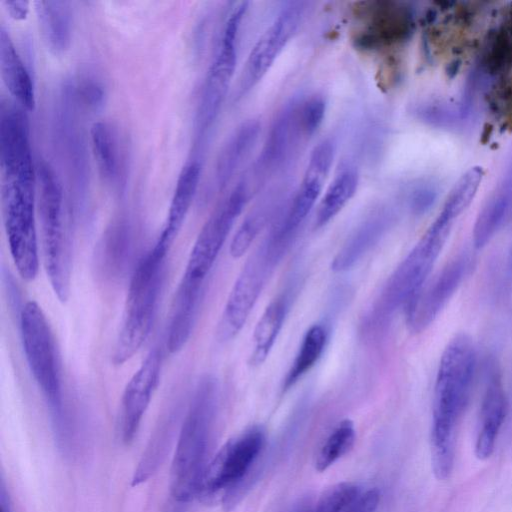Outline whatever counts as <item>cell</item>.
Segmentation results:
<instances>
[{
	"label": "cell",
	"mask_w": 512,
	"mask_h": 512,
	"mask_svg": "<svg viewBox=\"0 0 512 512\" xmlns=\"http://www.w3.org/2000/svg\"><path fill=\"white\" fill-rule=\"evenodd\" d=\"M1 500H0V503H1V512H10V508H9V504H8V499L6 497V492L4 490V487L2 485L1 487Z\"/></svg>",
	"instance_id": "cell-39"
},
{
	"label": "cell",
	"mask_w": 512,
	"mask_h": 512,
	"mask_svg": "<svg viewBox=\"0 0 512 512\" xmlns=\"http://www.w3.org/2000/svg\"><path fill=\"white\" fill-rule=\"evenodd\" d=\"M299 103H288L274 119L253 173L267 179L284 169L304 135L299 116Z\"/></svg>",
	"instance_id": "cell-16"
},
{
	"label": "cell",
	"mask_w": 512,
	"mask_h": 512,
	"mask_svg": "<svg viewBox=\"0 0 512 512\" xmlns=\"http://www.w3.org/2000/svg\"><path fill=\"white\" fill-rule=\"evenodd\" d=\"M20 333L30 371L60 417L62 385L55 339L43 310L35 301L26 302L21 309Z\"/></svg>",
	"instance_id": "cell-8"
},
{
	"label": "cell",
	"mask_w": 512,
	"mask_h": 512,
	"mask_svg": "<svg viewBox=\"0 0 512 512\" xmlns=\"http://www.w3.org/2000/svg\"><path fill=\"white\" fill-rule=\"evenodd\" d=\"M246 9V2L239 3L224 23L197 107L194 125L200 139L215 124L228 94L236 69L238 34Z\"/></svg>",
	"instance_id": "cell-7"
},
{
	"label": "cell",
	"mask_w": 512,
	"mask_h": 512,
	"mask_svg": "<svg viewBox=\"0 0 512 512\" xmlns=\"http://www.w3.org/2000/svg\"><path fill=\"white\" fill-rule=\"evenodd\" d=\"M283 256L267 239L246 261L225 303L216 328L220 342L233 339L244 327L274 266Z\"/></svg>",
	"instance_id": "cell-10"
},
{
	"label": "cell",
	"mask_w": 512,
	"mask_h": 512,
	"mask_svg": "<svg viewBox=\"0 0 512 512\" xmlns=\"http://www.w3.org/2000/svg\"><path fill=\"white\" fill-rule=\"evenodd\" d=\"M216 383L199 384L183 421L171 468V493L185 503L197 493L206 468V455L216 406Z\"/></svg>",
	"instance_id": "cell-3"
},
{
	"label": "cell",
	"mask_w": 512,
	"mask_h": 512,
	"mask_svg": "<svg viewBox=\"0 0 512 512\" xmlns=\"http://www.w3.org/2000/svg\"><path fill=\"white\" fill-rule=\"evenodd\" d=\"M363 489L354 482H340L319 497L314 512H356Z\"/></svg>",
	"instance_id": "cell-31"
},
{
	"label": "cell",
	"mask_w": 512,
	"mask_h": 512,
	"mask_svg": "<svg viewBox=\"0 0 512 512\" xmlns=\"http://www.w3.org/2000/svg\"><path fill=\"white\" fill-rule=\"evenodd\" d=\"M326 104L321 96L314 95L299 103V116L305 137L312 136L323 123Z\"/></svg>",
	"instance_id": "cell-34"
},
{
	"label": "cell",
	"mask_w": 512,
	"mask_h": 512,
	"mask_svg": "<svg viewBox=\"0 0 512 512\" xmlns=\"http://www.w3.org/2000/svg\"><path fill=\"white\" fill-rule=\"evenodd\" d=\"M483 178L481 167H472L465 172L449 193L442 208L456 218L470 205Z\"/></svg>",
	"instance_id": "cell-32"
},
{
	"label": "cell",
	"mask_w": 512,
	"mask_h": 512,
	"mask_svg": "<svg viewBox=\"0 0 512 512\" xmlns=\"http://www.w3.org/2000/svg\"><path fill=\"white\" fill-rule=\"evenodd\" d=\"M476 368L471 339L460 334L444 349L437 371L431 428V463L439 480L449 478L454 466L455 436L468 404Z\"/></svg>",
	"instance_id": "cell-1"
},
{
	"label": "cell",
	"mask_w": 512,
	"mask_h": 512,
	"mask_svg": "<svg viewBox=\"0 0 512 512\" xmlns=\"http://www.w3.org/2000/svg\"><path fill=\"white\" fill-rule=\"evenodd\" d=\"M508 412V399L500 370L494 361L487 368L486 386L481 401L479 429L475 441L478 459L489 458Z\"/></svg>",
	"instance_id": "cell-18"
},
{
	"label": "cell",
	"mask_w": 512,
	"mask_h": 512,
	"mask_svg": "<svg viewBox=\"0 0 512 512\" xmlns=\"http://www.w3.org/2000/svg\"><path fill=\"white\" fill-rule=\"evenodd\" d=\"M437 192L433 185L423 184L415 187L409 196V205L414 213L421 214L428 210L435 201Z\"/></svg>",
	"instance_id": "cell-35"
},
{
	"label": "cell",
	"mask_w": 512,
	"mask_h": 512,
	"mask_svg": "<svg viewBox=\"0 0 512 512\" xmlns=\"http://www.w3.org/2000/svg\"><path fill=\"white\" fill-rule=\"evenodd\" d=\"M179 504L180 502H178L177 506H173L172 508H170L168 512H183L178 506Z\"/></svg>",
	"instance_id": "cell-40"
},
{
	"label": "cell",
	"mask_w": 512,
	"mask_h": 512,
	"mask_svg": "<svg viewBox=\"0 0 512 512\" xmlns=\"http://www.w3.org/2000/svg\"><path fill=\"white\" fill-rule=\"evenodd\" d=\"M380 501V493L377 488H370L362 492L356 512H375Z\"/></svg>",
	"instance_id": "cell-37"
},
{
	"label": "cell",
	"mask_w": 512,
	"mask_h": 512,
	"mask_svg": "<svg viewBox=\"0 0 512 512\" xmlns=\"http://www.w3.org/2000/svg\"><path fill=\"white\" fill-rule=\"evenodd\" d=\"M201 176V165L197 161L187 163L181 170L165 225L153 247L166 256L176 239L196 195Z\"/></svg>",
	"instance_id": "cell-19"
},
{
	"label": "cell",
	"mask_w": 512,
	"mask_h": 512,
	"mask_svg": "<svg viewBox=\"0 0 512 512\" xmlns=\"http://www.w3.org/2000/svg\"><path fill=\"white\" fill-rule=\"evenodd\" d=\"M356 439L354 424L349 419L340 421L320 446L315 456V469L323 472L346 455Z\"/></svg>",
	"instance_id": "cell-30"
},
{
	"label": "cell",
	"mask_w": 512,
	"mask_h": 512,
	"mask_svg": "<svg viewBox=\"0 0 512 512\" xmlns=\"http://www.w3.org/2000/svg\"><path fill=\"white\" fill-rule=\"evenodd\" d=\"M328 332L324 325L313 324L305 332L298 352L283 380L284 391L292 388L322 356L327 344Z\"/></svg>",
	"instance_id": "cell-29"
},
{
	"label": "cell",
	"mask_w": 512,
	"mask_h": 512,
	"mask_svg": "<svg viewBox=\"0 0 512 512\" xmlns=\"http://www.w3.org/2000/svg\"><path fill=\"white\" fill-rule=\"evenodd\" d=\"M0 69L3 82L14 102L26 111H32L36 104L32 78L3 26L0 30Z\"/></svg>",
	"instance_id": "cell-22"
},
{
	"label": "cell",
	"mask_w": 512,
	"mask_h": 512,
	"mask_svg": "<svg viewBox=\"0 0 512 512\" xmlns=\"http://www.w3.org/2000/svg\"><path fill=\"white\" fill-rule=\"evenodd\" d=\"M359 184L355 169L339 171L321 197L315 216V228H321L333 220L354 197Z\"/></svg>",
	"instance_id": "cell-28"
},
{
	"label": "cell",
	"mask_w": 512,
	"mask_h": 512,
	"mask_svg": "<svg viewBox=\"0 0 512 512\" xmlns=\"http://www.w3.org/2000/svg\"><path fill=\"white\" fill-rule=\"evenodd\" d=\"M304 13V2H289L281 8L252 47L239 77L235 99L245 97L265 77L297 33Z\"/></svg>",
	"instance_id": "cell-13"
},
{
	"label": "cell",
	"mask_w": 512,
	"mask_h": 512,
	"mask_svg": "<svg viewBox=\"0 0 512 512\" xmlns=\"http://www.w3.org/2000/svg\"><path fill=\"white\" fill-rule=\"evenodd\" d=\"M456 218L446 210L440 213L402 260L385 285L379 309L384 316L406 309L412 298L428 280Z\"/></svg>",
	"instance_id": "cell-6"
},
{
	"label": "cell",
	"mask_w": 512,
	"mask_h": 512,
	"mask_svg": "<svg viewBox=\"0 0 512 512\" xmlns=\"http://www.w3.org/2000/svg\"><path fill=\"white\" fill-rule=\"evenodd\" d=\"M512 220V167L480 210L473 229L474 246L484 247Z\"/></svg>",
	"instance_id": "cell-23"
},
{
	"label": "cell",
	"mask_w": 512,
	"mask_h": 512,
	"mask_svg": "<svg viewBox=\"0 0 512 512\" xmlns=\"http://www.w3.org/2000/svg\"><path fill=\"white\" fill-rule=\"evenodd\" d=\"M334 156L335 145L330 139L322 140L312 150L297 190L283 216L269 234L283 249L288 248L299 227L320 199Z\"/></svg>",
	"instance_id": "cell-12"
},
{
	"label": "cell",
	"mask_w": 512,
	"mask_h": 512,
	"mask_svg": "<svg viewBox=\"0 0 512 512\" xmlns=\"http://www.w3.org/2000/svg\"><path fill=\"white\" fill-rule=\"evenodd\" d=\"M165 256L153 248L139 261L131 277L113 362L130 360L150 334L160 293Z\"/></svg>",
	"instance_id": "cell-5"
},
{
	"label": "cell",
	"mask_w": 512,
	"mask_h": 512,
	"mask_svg": "<svg viewBox=\"0 0 512 512\" xmlns=\"http://www.w3.org/2000/svg\"><path fill=\"white\" fill-rule=\"evenodd\" d=\"M249 197V185L242 180L219 202L196 238L183 277L205 281Z\"/></svg>",
	"instance_id": "cell-11"
},
{
	"label": "cell",
	"mask_w": 512,
	"mask_h": 512,
	"mask_svg": "<svg viewBox=\"0 0 512 512\" xmlns=\"http://www.w3.org/2000/svg\"><path fill=\"white\" fill-rule=\"evenodd\" d=\"M36 177L44 266L55 295L65 302L70 294L72 248L63 189L54 169L45 161L37 163Z\"/></svg>",
	"instance_id": "cell-4"
},
{
	"label": "cell",
	"mask_w": 512,
	"mask_h": 512,
	"mask_svg": "<svg viewBox=\"0 0 512 512\" xmlns=\"http://www.w3.org/2000/svg\"><path fill=\"white\" fill-rule=\"evenodd\" d=\"M264 444L265 433L257 426L229 440L207 464L197 494L208 500L222 493L223 504L231 505Z\"/></svg>",
	"instance_id": "cell-9"
},
{
	"label": "cell",
	"mask_w": 512,
	"mask_h": 512,
	"mask_svg": "<svg viewBox=\"0 0 512 512\" xmlns=\"http://www.w3.org/2000/svg\"><path fill=\"white\" fill-rule=\"evenodd\" d=\"M289 308V296H277L264 310L253 334V351L249 363L259 366L265 362L282 329Z\"/></svg>",
	"instance_id": "cell-27"
},
{
	"label": "cell",
	"mask_w": 512,
	"mask_h": 512,
	"mask_svg": "<svg viewBox=\"0 0 512 512\" xmlns=\"http://www.w3.org/2000/svg\"><path fill=\"white\" fill-rule=\"evenodd\" d=\"M5 8L8 14L15 20H24L29 12V2L28 1H5Z\"/></svg>",
	"instance_id": "cell-38"
},
{
	"label": "cell",
	"mask_w": 512,
	"mask_h": 512,
	"mask_svg": "<svg viewBox=\"0 0 512 512\" xmlns=\"http://www.w3.org/2000/svg\"><path fill=\"white\" fill-rule=\"evenodd\" d=\"M361 26L356 41L370 48L384 47L409 38L414 27L410 7L393 1L365 2L360 9Z\"/></svg>",
	"instance_id": "cell-15"
},
{
	"label": "cell",
	"mask_w": 512,
	"mask_h": 512,
	"mask_svg": "<svg viewBox=\"0 0 512 512\" xmlns=\"http://www.w3.org/2000/svg\"><path fill=\"white\" fill-rule=\"evenodd\" d=\"M39 31L53 54H63L69 47L72 33V11L64 1H35Z\"/></svg>",
	"instance_id": "cell-25"
},
{
	"label": "cell",
	"mask_w": 512,
	"mask_h": 512,
	"mask_svg": "<svg viewBox=\"0 0 512 512\" xmlns=\"http://www.w3.org/2000/svg\"><path fill=\"white\" fill-rule=\"evenodd\" d=\"M78 88L79 96L85 104L97 107L102 103L104 91L97 83L84 82Z\"/></svg>",
	"instance_id": "cell-36"
},
{
	"label": "cell",
	"mask_w": 512,
	"mask_h": 512,
	"mask_svg": "<svg viewBox=\"0 0 512 512\" xmlns=\"http://www.w3.org/2000/svg\"><path fill=\"white\" fill-rule=\"evenodd\" d=\"M260 134L257 120L240 124L223 144L215 163L214 186L221 192L250 156Z\"/></svg>",
	"instance_id": "cell-21"
},
{
	"label": "cell",
	"mask_w": 512,
	"mask_h": 512,
	"mask_svg": "<svg viewBox=\"0 0 512 512\" xmlns=\"http://www.w3.org/2000/svg\"><path fill=\"white\" fill-rule=\"evenodd\" d=\"M161 353L153 349L128 381L121 400L120 432L124 442L132 441L158 385Z\"/></svg>",
	"instance_id": "cell-17"
},
{
	"label": "cell",
	"mask_w": 512,
	"mask_h": 512,
	"mask_svg": "<svg viewBox=\"0 0 512 512\" xmlns=\"http://www.w3.org/2000/svg\"><path fill=\"white\" fill-rule=\"evenodd\" d=\"M268 213V205L261 204L246 216L231 241L230 254L232 257L240 258L248 251L263 227Z\"/></svg>",
	"instance_id": "cell-33"
},
{
	"label": "cell",
	"mask_w": 512,
	"mask_h": 512,
	"mask_svg": "<svg viewBox=\"0 0 512 512\" xmlns=\"http://www.w3.org/2000/svg\"><path fill=\"white\" fill-rule=\"evenodd\" d=\"M90 136L101 177L107 183H116L122 170V150L118 129L111 122L98 121L92 125Z\"/></svg>",
	"instance_id": "cell-26"
},
{
	"label": "cell",
	"mask_w": 512,
	"mask_h": 512,
	"mask_svg": "<svg viewBox=\"0 0 512 512\" xmlns=\"http://www.w3.org/2000/svg\"><path fill=\"white\" fill-rule=\"evenodd\" d=\"M390 212L381 209L364 220L333 258L331 269L343 272L353 267L382 237L391 223Z\"/></svg>",
	"instance_id": "cell-24"
},
{
	"label": "cell",
	"mask_w": 512,
	"mask_h": 512,
	"mask_svg": "<svg viewBox=\"0 0 512 512\" xmlns=\"http://www.w3.org/2000/svg\"><path fill=\"white\" fill-rule=\"evenodd\" d=\"M473 267V258L461 254L427 280L406 307L410 331L420 333L437 317Z\"/></svg>",
	"instance_id": "cell-14"
},
{
	"label": "cell",
	"mask_w": 512,
	"mask_h": 512,
	"mask_svg": "<svg viewBox=\"0 0 512 512\" xmlns=\"http://www.w3.org/2000/svg\"><path fill=\"white\" fill-rule=\"evenodd\" d=\"M0 169L3 221L10 254L21 278L31 281L39 270L36 166L32 156H21L1 160Z\"/></svg>",
	"instance_id": "cell-2"
},
{
	"label": "cell",
	"mask_w": 512,
	"mask_h": 512,
	"mask_svg": "<svg viewBox=\"0 0 512 512\" xmlns=\"http://www.w3.org/2000/svg\"><path fill=\"white\" fill-rule=\"evenodd\" d=\"M204 282L182 277L176 290L167 332V349L175 354L188 342L195 323Z\"/></svg>",
	"instance_id": "cell-20"
}]
</instances>
